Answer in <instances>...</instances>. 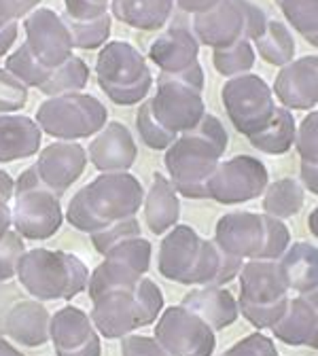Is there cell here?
Returning a JSON list of instances; mask_svg holds the SVG:
<instances>
[{"label":"cell","instance_id":"6da1fadb","mask_svg":"<svg viewBox=\"0 0 318 356\" xmlns=\"http://www.w3.org/2000/svg\"><path fill=\"white\" fill-rule=\"evenodd\" d=\"M230 145V136L214 115H204L202 121L183 131L166 149L164 165L176 193L189 200L208 197V181L221 163Z\"/></svg>","mask_w":318,"mask_h":356},{"label":"cell","instance_id":"7a4b0ae2","mask_svg":"<svg viewBox=\"0 0 318 356\" xmlns=\"http://www.w3.org/2000/svg\"><path fill=\"white\" fill-rule=\"evenodd\" d=\"M143 200L145 189L134 174L102 172L72 195L66 220L83 234H94L115 220L136 216Z\"/></svg>","mask_w":318,"mask_h":356},{"label":"cell","instance_id":"3957f363","mask_svg":"<svg viewBox=\"0 0 318 356\" xmlns=\"http://www.w3.org/2000/svg\"><path fill=\"white\" fill-rule=\"evenodd\" d=\"M92 303L89 318L106 339H123L136 329L149 327L164 312L161 289L147 276L127 286L109 289L94 297Z\"/></svg>","mask_w":318,"mask_h":356},{"label":"cell","instance_id":"277c9868","mask_svg":"<svg viewBox=\"0 0 318 356\" xmlns=\"http://www.w3.org/2000/svg\"><path fill=\"white\" fill-rule=\"evenodd\" d=\"M15 276L38 301H68L89 284V270L77 254L47 248L24 252Z\"/></svg>","mask_w":318,"mask_h":356},{"label":"cell","instance_id":"5b68a950","mask_svg":"<svg viewBox=\"0 0 318 356\" xmlns=\"http://www.w3.org/2000/svg\"><path fill=\"white\" fill-rule=\"evenodd\" d=\"M204 68L200 62L180 72H159L155 96L147 100L153 117L174 136L193 129L206 115Z\"/></svg>","mask_w":318,"mask_h":356},{"label":"cell","instance_id":"8992f818","mask_svg":"<svg viewBox=\"0 0 318 356\" xmlns=\"http://www.w3.org/2000/svg\"><path fill=\"white\" fill-rule=\"evenodd\" d=\"M240 314L257 329H271L289 305V284L278 261L248 259L238 274Z\"/></svg>","mask_w":318,"mask_h":356},{"label":"cell","instance_id":"52a82bcc","mask_svg":"<svg viewBox=\"0 0 318 356\" xmlns=\"http://www.w3.org/2000/svg\"><path fill=\"white\" fill-rule=\"evenodd\" d=\"M96 76L102 92L119 106L138 104L153 85L145 56L125 40L104 44L96 60Z\"/></svg>","mask_w":318,"mask_h":356},{"label":"cell","instance_id":"ba28073f","mask_svg":"<svg viewBox=\"0 0 318 356\" xmlns=\"http://www.w3.org/2000/svg\"><path fill=\"white\" fill-rule=\"evenodd\" d=\"M13 227L26 240H47L58 234L64 220L60 195L45 185L34 165L24 170L15 183Z\"/></svg>","mask_w":318,"mask_h":356},{"label":"cell","instance_id":"9c48e42d","mask_svg":"<svg viewBox=\"0 0 318 356\" xmlns=\"http://www.w3.org/2000/svg\"><path fill=\"white\" fill-rule=\"evenodd\" d=\"M106 106L89 94L49 96L36 111V123L58 140H81L96 136L106 125Z\"/></svg>","mask_w":318,"mask_h":356},{"label":"cell","instance_id":"30bf717a","mask_svg":"<svg viewBox=\"0 0 318 356\" xmlns=\"http://www.w3.org/2000/svg\"><path fill=\"white\" fill-rule=\"evenodd\" d=\"M265 24V13L251 0H218L212 9L193 15L191 28L202 44L218 49L242 38L253 42Z\"/></svg>","mask_w":318,"mask_h":356},{"label":"cell","instance_id":"8fae6325","mask_svg":"<svg viewBox=\"0 0 318 356\" xmlns=\"http://www.w3.org/2000/svg\"><path fill=\"white\" fill-rule=\"evenodd\" d=\"M221 100L236 131L244 134L246 138L267 125L278 108L271 87L253 72L238 74L227 81L221 89Z\"/></svg>","mask_w":318,"mask_h":356},{"label":"cell","instance_id":"7c38bea8","mask_svg":"<svg viewBox=\"0 0 318 356\" xmlns=\"http://www.w3.org/2000/svg\"><path fill=\"white\" fill-rule=\"evenodd\" d=\"M155 339L168 356H212L216 346L212 327L185 305H172L161 312Z\"/></svg>","mask_w":318,"mask_h":356},{"label":"cell","instance_id":"4fadbf2b","mask_svg":"<svg viewBox=\"0 0 318 356\" xmlns=\"http://www.w3.org/2000/svg\"><path fill=\"white\" fill-rule=\"evenodd\" d=\"M269 185L267 168L261 159L251 155H236L218 163L208 181V197L225 204H244L263 195Z\"/></svg>","mask_w":318,"mask_h":356},{"label":"cell","instance_id":"5bb4252c","mask_svg":"<svg viewBox=\"0 0 318 356\" xmlns=\"http://www.w3.org/2000/svg\"><path fill=\"white\" fill-rule=\"evenodd\" d=\"M204 252V240L189 225H174L159 244L157 270L159 274L178 284L196 286V274Z\"/></svg>","mask_w":318,"mask_h":356},{"label":"cell","instance_id":"9a60e30c","mask_svg":"<svg viewBox=\"0 0 318 356\" xmlns=\"http://www.w3.org/2000/svg\"><path fill=\"white\" fill-rule=\"evenodd\" d=\"M26 44L32 56L45 66H60L72 56V36L68 26L64 24L62 15L51 9H36L32 11L26 22Z\"/></svg>","mask_w":318,"mask_h":356},{"label":"cell","instance_id":"2e32d148","mask_svg":"<svg viewBox=\"0 0 318 356\" xmlns=\"http://www.w3.org/2000/svg\"><path fill=\"white\" fill-rule=\"evenodd\" d=\"M49 339L58 356H100V333L83 309L66 305L49 323Z\"/></svg>","mask_w":318,"mask_h":356},{"label":"cell","instance_id":"e0dca14e","mask_svg":"<svg viewBox=\"0 0 318 356\" xmlns=\"http://www.w3.org/2000/svg\"><path fill=\"white\" fill-rule=\"evenodd\" d=\"M87 159L89 157L79 143L60 140L40 151L34 170L40 181L62 197L83 176Z\"/></svg>","mask_w":318,"mask_h":356},{"label":"cell","instance_id":"ac0fdd59","mask_svg":"<svg viewBox=\"0 0 318 356\" xmlns=\"http://www.w3.org/2000/svg\"><path fill=\"white\" fill-rule=\"evenodd\" d=\"M271 92L285 108H314L318 104V56H305L283 66Z\"/></svg>","mask_w":318,"mask_h":356},{"label":"cell","instance_id":"d6986e66","mask_svg":"<svg viewBox=\"0 0 318 356\" xmlns=\"http://www.w3.org/2000/svg\"><path fill=\"white\" fill-rule=\"evenodd\" d=\"M214 242L234 257L257 259L263 244V218L261 214L238 210L223 214L214 227Z\"/></svg>","mask_w":318,"mask_h":356},{"label":"cell","instance_id":"ffe728a7","mask_svg":"<svg viewBox=\"0 0 318 356\" xmlns=\"http://www.w3.org/2000/svg\"><path fill=\"white\" fill-rule=\"evenodd\" d=\"M87 157L100 172H127L138 157L132 131L119 123H106L87 147Z\"/></svg>","mask_w":318,"mask_h":356},{"label":"cell","instance_id":"44dd1931","mask_svg":"<svg viewBox=\"0 0 318 356\" xmlns=\"http://www.w3.org/2000/svg\"><path fill=\"white\" fill-rule=\"evenodd\" d=\"M51 314L38 299H24L11 305L5 316V331L22 346L38 348L49 341Z\"/></svg>","mask_w":318,"mask_h":356},{"label":"cell","instance_id":"7402d4cb","mask_svg":"<svg viewBox=\"0 0 318 356\" xmlns=\"http://www.w3.org/2000/svg\"><path fill=\"white\" fill-rule=\"evenodd\" d=\"M198 54H200V40L196 38L193 32L180 26L170 28L164 34H159L149 49L151 62L161 72L187 70L189 66L198 62Z\"/></svg>","mask_w":318,"mask_h":356},{"label":"cell","instance_id":"603a6c76","mask_svg":"<svg viewBox=\"0 0 318 356\" xmlns=\"http://www.w3.org/2000/svg\"><path fill=\"white\" fill-rule=\"evenodd\" d=\"M187 309L196 312V314L212 327V331H223L232 327L240 316V305L238 299L221 286H202L187 293L180 301Z\"/></svg>","mask_w":318,"mask_h":356},{"label":"cell","instance_id":"cb8c5ba5","mask_svg":"<svg viewBox=\"0 0 318 356\" xmlns=\"http://www.w3.org/2000/svg\"><path fill=\"white\" fill-rule=\"evenodd\" d=\"M143 208H145V222L153 236H164L174 225H178L180 202L170 178H166L159 172L153 174L151 187L143 200Z\"/></svg>","mask_w":318,"mask_h":356},{"label":"cell","instance_id":"d4e9b609","mask_svg":"<svg viewBox=\"0 0 318 356\" xmlns=\"http://www.w3.org/2000/svg\"><path fill=\"white\" fill-rule=\"evenodd\" d=\"M40 127L24 115H0V163L26 159L40 149Z\"/></svg>","mask_w":318,"mask_h":356},{"label":"cell","instance_id":"484cf974","mask_svg":"<svg viewBox=\"0 0 318 356\" xmlns=\"http://www.w3.org/2000/svg\"><path fill=\"white\" fill-rule=\"evenodd\" d=\"M289 291L299 295L318 289V248L310 242H295L278 259Z\"/></svg>","mask_w":318,"mask_h":356},{"label":"cell","instance_id":"4316f807","mask_svg":"<svg viewBox=\"0 0 318 356\" xmlns=\"http://www.w3.org/2000/svg\"><path fill=\"white\" fill-rule=\"evenodd\" d=\"M316 331V309L305 295L289 299L283 318L271 327L276 339L287 346H308Z\"/></svg>","mask_w":318,"mask_h":356},{"label":"cell","instance_id":"83f0119b","mask_svg":"<svg viewBox=\"0 0 318 356\" xmlns=\"http://www.w3.org/2000/svg\"><path fill=\"white\" fill-rule=\"evenodd\" d=\"M174 9V0H111L113 15L138 30H157L166 26Z\"/></svg>","mask_w":318,"mask_h":356},{"label":"cell","instance_id":"f1b7e54d","mask_svg":"<svg viewBox=\"0 0 318 356\" xmlns=\"http://www.w3.org/2000/svg\"><path fill=\"white\" fill-rule=\"evenodd\" d=\"M295 134H297V125L291 115V108L278 106L274 117L267 121V125H263L259 131L251 134L248 143H251V147H255L261 153L283 155L295 145Z\"/></svg>","mask_w":318,"mask_h":356},{"label":"cell","instance_id":"f546056e","mask_svg":"<svg viewBox=\"0 0 318 356\" xmlns=\"http://www.w3.org/2000/svg\"><path fill=\"white\" fill-rule=\"evenodd\" d=\"M263 62L271 66H287L295 60V38L283 22L267 19L265 30L253 40Z\"/></svg>","mask_w":318,"mask_h":356},{"label":"cell","instance_id":"4dcf8cb0","mask_svg":"<svg viewBox=\"0 0 318 356\" xmlns=\"http://www.w3.org/2000/svg\"><path fill=\"white\" fill-rule=\"evenodd\" d=\"M305 202V189L295 178H280L263 191V212L280 220L301 212Z\"/></svg>","mask_w":318,"mask_h":356},{"label":"cell","instance_id":"1f68e13d","mask_svg":"<svg viewBox=\"0 0 318 356\" xmlns=\"http://www.w3.org/2000/svg\"><path fill=\"white\" fill-rule=\"evenodd\" d=\"M89 81V68L87 64L77 58V56H70L66 62H62L60 66H56L45 83L40 87V92L45 96H60V94H74V92H81V89L87 85Z\"/></svg>","mask_w":318,"mask_h":356},{"label":"cell","instance_id":"d6a6232c","mask_svg":"<svg viewBox=\"0 0 318 356\" xmlns=\"http://www.w3.org/2000/svg\"><path fill=\"white\" fill-rule=\"evenodd\" d=\"M62 19L70 30L72 44L79 49H98L111 36L109 13H102L98 17H87V19H72L68 15H62Z\"/></svg>","mask_w":318,"mask_h":356},{"label":"cell","instance_id":"836d02e7","mask_svg":"<svg viewBox=\"0 0 318 356\" xmlns=\"http://www.w3.org/2000/svg\"><path fill=\"white\" fill-rule=\"evenodd\" d=\"M212 64L216 68L218 74L223 76H238V74H246L251 72V68L255 66V47L253 42L242 38L236 40L227 47H218L212 51Z\"/></svg>","mask_w":318,"mask_h":356},{"label":"cell","instance_id":"e575fe53","mask_svg":"<svg viewBox=\"0 0 318 356\" xmlns=\"http://www.w3.org/2000/svg\"><path fill=\"white\" fill-rule=\"evenodd\" d=\"M54 68L40 64L32 56V51H30V47H28L26 42L22 44V47H17L15 54H11L7 58V70L11 74H15L26 87H38L40 89L45 83H47V79H49V74H51Z\"/></svg>","mask_w":318,"mask_h":356},{"label":"cell","instance_id":"d590c367","mask_svg":"<svg viewBox=\"0 0 318 356\" xmlns=\"http://www.w3.org/2000/svg\"><path fill=\"white\" fill-rule=\"evenodd\" d=\"M289 26L295 28L305 40L318 32V0H274Z\"/></svg>","mask_w":318,"mask_h":356},{"label":"cell","instance_id":"8d00e7d4","mask_svg":"<svg viewBox=\"0 0 318 356\" xmlns=\"http://www.w3.org/2000/svg\"><path fill=\"white\" fill-rule=\"evenodd\" d=\"M261 218H263V244H261L257 259L278 261L287 252V248L291 246V232L276 216H269L263 212Z\"/></svg>","mask_w":318,"mask_h":356},{"label":"cell","instance_id":"74e56055","mask_svg":"<svg viewBox=\"0 0 318 356\" xmlns=\"http://www.w3.org/2000/svg\"><path fill=\"white\" fill-rule=\"evenodd\" d=\"M92 236V244L94 248L100 252V254H106L113 246H117L119 242L127 240V238H136L141 236V222L136 220V216H129V218H121V220H115L111 225L89 234Z\"/></svg>","mask_w":318,"mask_h":356},{"label":"cell","instance_id":"f35d334b","mask_svg":"<svg viewBox=\"0 0 318 356\" xmlns=\"http://www.w3.org/2000/svg\"><path fill=\"white\" fill-rule=\"evenodd\" d=\"M136 125H138V136H141V140L149 149H153V151H166L176 140L174 134H170L166 127L159 125V121L153 117V113H151V108H149L147 102L138 111V117H136Z\"/></svg>","mask_w":318,"mask_h":356},{"label":"cell","instance_id":"ab89813d","mask_svg":"<svg viewBox=\"0 0 318 356\" xmlns=\"http://www.w3.org/2000/svg\"><path fill=\"white\" fill-rule=\"evenodd\" d=\"M28 102V87L11 74L7 68H0V115L17 113Z\"/></svg>","mask_w":318,"mask_h":356},{"label":"cell","instance_id":"60d3db41","mask_svg":"<svg viewBox=\"0 0 318 356\" xmlns=\"http://www.w3.org/2000/svg\"><path fill=\"white\" fill-rule=\"evenodd\" d=\"M26 252L24 238L13 229H9L0 238V282H7L17 274V263Z\"/></svg>","mask_w":318,"mask_h":356},{"label":"cell","instance_id":"b9f144b4","mask_svg":"<svg viewBox=\"0 0 318 356\" xmlns=\"http://www.w3.org/2000/svg\"><path fill=\"white\" fill-rule=\"evenodd\" d=\"M295 147L303 163H318V111H312L299 123Z\"/></svg>","mask_w":318,"mask_h":356},{"label":"cell","instance_id":"7bdbcfd3","mask_svg":"<svg viewBox=\"0 0 318 356\" xmlns=\"http://www.w3.org/2000/svg\"><path fill=\"white\" fill-rule=\"evenodd\" d=\"M221 356H280V354L271 337L263 333H251L238 343H234L230 350H225Z\"/></svg>","mask_w":318,"mask_h":356},{"label":"cell","instance_id":"ee69618b","mask_svg":"<svg viewBox=\"0 0 318 356\" xmlns=\"http://www.w3.org/2000/svg\"><path fill=\"white\" fill-rule=\"evenodd\" d=\"M121 356H168L157 339L147 335H125L121 341Z\"/></svg>","mask_w":318,"mask_h":356},{"label":"cell","instance_id":"f6af8a7d","mask_svg":"<svg viewBox=\"0 0 318 356\" xmlns=\"http://www.w3.org/2000/svg\"><path fill=\"white\" fill-rule=\"evenodd\" d=\"M64 3H66L64 15L72 19H87L106 13L111 0H64Z\"/></svg>","mask_w":318,"mask_h":356},{"label":"cell","instance_id":"bcb514c9","mask_svg":"<svg viewBox=\"0 0 318 356\" xmlns=\"http://www.w3.org/2000/svg\"><path fill=\"white\" fill-rule=\"evenodd\" d=\"M299 183L305 191L318 197V163H303L299 168Z\"/></svg>","mask_w":318,"mask_h":356},{"label":"cell","instance_id":"7dc6e473","mask_svg":"<svg viewBox=\"0 0 318 356\" xmlns=\"http://www.w3.org/2000/svg\"><path fill=\"white\" fill-rule=\"evenodd\" d=\"M22 17L17 0H0V30L15 24Z\"/></svg>","mask_w":318,"mask_h":356},{"label":"cell","instance_id":"c3c4849f","mask_svg":"<svg viewBox=\"0 0 318 356\" xmlns=\"http://www.w3.org/2000/svg\"><path fill=\"white\" fill-rule=\"evenodd\" d=\"M216 3H218V0H174V5H178L180 11L191 13V15L204 13L208 9H212Z\"/></svg>","mask_w":318,"mask_h":356},{"label":"cell","instance_id":"681fc988","mask_svg":"<svg viewBox=\"0 0 318 356\" xmlns=\"http://www.w3.org/2000/svg\"><path fill=\"white\" fill-rule=\"evenodd\" d=\"M15 38H17V22L0 30V56H5L13 47Z\"/></svg>","mask_w":318,"mask_h":356},{"label":"cell","instance_id":"f907efd6","mask_svg":"<svg viewBox=\"0 0 318 356\" xmlns=\"http://www.w3.org/2000/svg\"><path fill=\"white\" fill-rule=\"evenodd\" d=\"M13 193H15V181L5 170H0V200L9 202L13 197Z\"/></svg>","mask_w":318,"mask_h":356},{"label":"cell","instance_id":"816d5d0a","mask_svg":"<svg viewBox=\"0 0 318 356\" xmlns=\"http://www.w3.org/2000/svg\"><path fill=\"white\" fill-rule=\"evenodd\" d=\"M13 225V218H11V208L7 206V202L0 200V238H3L9 227Z\"/></svg>","mask_w":318,"mask_h":356},{"label":"cell","instance_id":"f5cc1de1","mask_svg":"<svg viewBox=\"0 0 318 356\" xmlns=\"http://www.w3.org/2000/svg\"><path fill=\"white\" fill-rule=\"evenodd\" d=\"M303 295L312 301V305H314V309H316V331H314V337H312V341H310V348L318 350V289H314V291H310V293H303Z\"/></svg>","mask_w":318,"mask_h":356},{"label":"cell","instance_id":"db71d44e","mask_svg":"<svg viewBox=\"0 0 318 356\" xmlns=\"http://www.w3.org/2000/svg\"><path fill=\"white\" fill-rule=\"evenodd\" d=\"M0 356H24L15 346H11L7 339H0Z\"/></svg>","mask_w":318,"mask_h":356},{"label":"cell","instance_id":"11a10c76","mask_svg":"<svg viewBox=\"0 0 318 356\" xmlns=\"http://www.w3.org/2000/svg\"><path fill=\"white\" fill-rule=\"evenodd\" d=\"M38 3H40V0H17V7H19L22 17H24V15H28V13H30Z\"/></svg>","mask_w":318,"mask_h":356},{"label":"cell","instance_id":"9f6ffc18","mask_svg":"<svg viewBox=\"0 0 318 356\" xmlns=\"http://www.w3.org/2000/svg\"><path fill=\"white\" fill-rule=\"evenodd\" d=\"M308 227H310L312 236L318 238V208H314V210L310 212V216H308Z\"/></svg>","mask_w":318,"mask_h":356},{"label":"cell","instance_id":"6f0895ef","mask_svg":"<svg viewBox=\"0 0 318 356\" xmlns=\"http://www.w3.org/2000/svg\"><path fill=\"white\" fill-rule=\"evenodd\" d=\"M308 42L312 44V47H318V32H316V34H314V36H312V38H310Z\"/></svg>","mask_w":318,"mask_h":356}]
</instances>
